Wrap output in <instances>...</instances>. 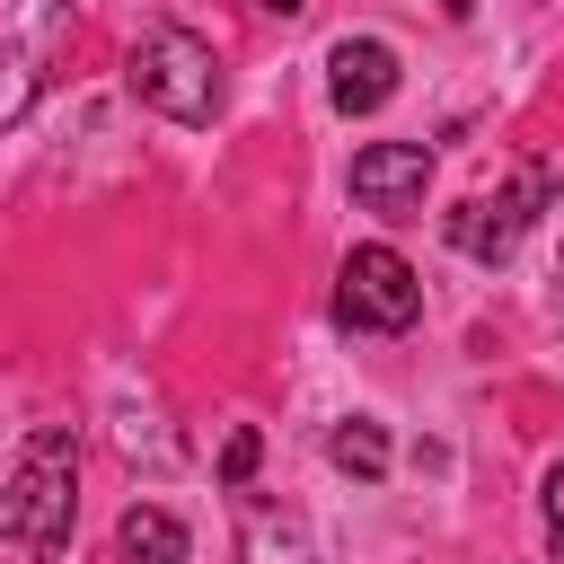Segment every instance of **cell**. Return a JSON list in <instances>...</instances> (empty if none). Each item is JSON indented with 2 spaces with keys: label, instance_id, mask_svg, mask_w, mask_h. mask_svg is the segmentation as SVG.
Returning a JSON list of instances; mask_svg holds the SVG:
<instances>
[{
  "label": "cell",
  "instance_id": "1",
  "mask_svg": "<svg viewBox=\"0 0 564 564\" xmlns=\"http://www.w3.org/2000/svg\"><path fill=\"white\" fill-rule=\"evenodd\" d=\"M70 511H79V441L62 423H35L18 441V467H9V494H0V538L26 564H53L70 546Z\"/></svg>",
  "mask_w": 564,
  "mask_h": 564
},
{
  "label": "cell",
  "instance_id": "2",
  "mask_svg": "<svg viewBox=\"0 0 564 564\" xmlns=\"http://www.w3.org/2000/svg\"><path fill=\"white\" fill-rule=\"evenodd\" d=\"M123 88L150 106V115H167V123H212L220 115V53L194 35V26H150L141 44H132V62H123Z\"/></svg>",
  "mask_w": 564,
  "mask_h": 564
},
{
  "label": "cell",
  "instance_id": "3",
  "mask_svg": "<svg viewBox=\"0 0 564 564\" xmlns=\"http://www.w3.org/2000/svg\"><path fill=\"white\" fill-rule=\"evenodd\" d=\"M335 317H344L352 335H405V326L423 317L414 264H405L397 247H352V256L335 264Z\"/></svg>",
  "mask_w": 564,
  "mask_h": 564
},
{
  "label": "cell",
  "instance_id": "4",
  "mask_svg": "<svg viewBox=\"0 0 564 564\" xmlns=\"http://www.w3.org/2000/svg\"><path fill=\"white\" fill-rule=\"evenodd\" d=\"M432 194V150L423 141H370L352 150V203L379 212V220H414Z\"/></svg>",
  "mask_w": 564,
  "mask_h": 564
},
{
  "label": "cell",
  "instance_id": "5",
  "mask_svg": "<svg viewBox=\"0 0 564 564\" xmlns=\"http://www.w3.org/2000/svg\"><path fill=\"white\" fill-rule=\"evenodd\" d=\"M538 203H546V167H529L511 194H467V203L449 212V247L476 256V264H502V256L520 247V229H529Z\"/></svg>",
  "mask_w": 564,
  "mask_h": 564
},
{
  "label": "cell",
  "instance_id": "6",
  "mask_svg": "<svg viewBox=\"0 0 564 564\" xmlns=\"http://www.w3.org/2000/svg\"><path fill=\"white\" fill-rule=\"evenodd\" d=\"M326 97H335V115H379L397 97V53L379 35H344L326 53Z\"/></svg>",
  "mask_w": 564,
  "mask_h": 564
},
{
  "label": "cell",
  "instance_id": "7",
  "mask_svg": "<svg viewBox=\"0 0 564 564\" xmlns=\"http://www.w3.org/2000/svg\"><path fill=\"white\" fill-rule=\"evenodd\" d=\"M238 555L247 564H308V529L300 511H273V502H238Z\"/></svg>",
  "mask_w": 564,
  "mask_h": 564
},
{
  "label": "cell",
  "instance_id": "8",
  "mask_svg": "<svg viewBox=\"0 0 564 564\" xmlns=\"http://www.w3.org/2000/svg\"><path fill=\"white\" fill-rule=\"evenodd\" d=\"M115 546H123V564H185V520L176 511H159V502H132L123 520H115Z\"/></svg>",
  "mask_w": 564,
  "mask_h": 564
},
{
  "label": "cell",
  "instance_id": "9",
  "mask_svg": "<svg viewBox=\"0 0 564 564\" xmlns=\"http://www.w3.org/2000/svg\"><path fill=\"white\" fill-rule=\"evenodd\" d=\"M326 458H335L344 476H361V485H379V476H388V432H379L370 414H344V423L326 432Z\"/></svg>",
  "mask_w": 564,
  "mask_h": 564
},
{
  "label": "cell",
  "instance_id": "10",
  "mask_svg": "<svg viewBox=\"0 0 564 564\" xmlns=\"http://www.w3.org/2000/svg\"><path fill=\"white\" fill-rule=\"evenodd\" d=\"M256 449H264V441H256V432L238 423V432L220 441V476H229V485H247V476H256Z\"/></svg>",
  "mask_w": 564,
  "mask_h": 564
},
{
  "label": "cell",
  "instance_id": "11",
  "mask_svg": "<svg viewBox=\"0 0 564 564\" xmlns=\"http://www.w3.org/2000/svg\"><path fill=\"white\" fill-rule=\"evenodd\" d=\"M546 546H555V555H564V467H555V476H546Z\"/></svg>",
  "mask_w": 564,
  "mask_h": 564
},
{
  "label": "cell",
  "instance_id": "12",
  "mask_svg": "<svg viewBox=\"0 0 564 564\" xmlns=\"http://www.w3.org/2000/svg\"><path fill=\"white\" fill-rule=\"evenodd\" d=\"M264 9H273V18H291V9H300V0H264Z\"/></svg>",
  "mask_w": 564,
  "mask_h": 564
},
{
  "label": "cell",
  "instance_id": "13",
  "mask_svg": "<svg viewBox=\"0 0 564 564\" xmlns=\"http://www.w3.org/2000/svg\"><path fill=\"white\" fill-rule=\"evenodd\" d=\"M441 9H449V18H467V9H476V0H441Z\"/></svg>",
  "mask_w": 564,
  "mask_h": 564
},
{
  "label": "cell",
  "instance_id": "14",
  "mask_svg": "<svg viewBox=\"0 0 564 564\" xmlns=\"http://www.w3.org/2000/svg\"><path fill=\"white\" fill-rule=\"evenodd\" d=\"M555 308H564V256H555Z\"/></svg>",
  "mask_w": 564,
  "mask_h": 564
}]
</instances>
